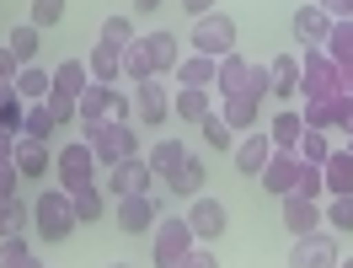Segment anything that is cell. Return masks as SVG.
<instances>
[{"label":"cell","mask_w":353,"mask_h":268,"mask_svg":"<svg viewBox=\"0 0 353 268\" xmlns=\"http://www.w3.org/2000/svg\"><path fill=\"white\" fill-rule=\"evenodd\" d=\"M300 118H305V129H332V97H305Z\"/></svg>","instance_id":"60d3db41"},{"label":"cell","mask_w":353,"mask_h":268,"mask_svg":"<svg viewBox=\"0 0 353 268\" xmlns=\"http://www.w3.org/2000/svg\"><path fill=\"white\" fill-rule=\"evenodd\" d=\"M268 97H279V102H294V97H300V54L268 59Z\"/></svg>","instance_id":"e0dca14e"},{"label":"cell","mask_w":353,"mask_h":268,"mask_svg":"<svg viewBox=\"0 0 353 268\" xmlns=\"http://www.w3.org/2000/svg\"><path fill=\"white\" fill-rule=\"evenodd\" d=\"M43 258L32 252V242H27L22 231H0V268H38Z\"/></svg>","instance_id":"484cf974"},{"label":"cell","mask_w":353,"mask_h":268,"mask_svg":"<svg viewBox=\"0 0 353 268\" xmlns=\"http://www.w3.org/2000/svg\"><path fill=\"white\" fill-rule=\"evenodd\" d=\"M172 113L182 124H203V113H214V97H209V86H182L172 97Z\"/></svg>","instance_id":"603a6c76"},{"label":"cell","mask_w":353,"mask_h":268,"mask_svg":"<svg viewBox=\"0 0 353 268\" xmlns=\"http://www.w3.org/2000/svg\"><path fill=\"white\" fill-rule=\"evenodd\" d=\"M332 129H353V91L332 97Z\"/></svg>","instance_id":"7dc6e473"},{"label":"cell","mask_w":353,"mask_h":268,"mask_svg":"<svg viewBox=\"0 0 353 268\" xmlns=\"http://www.w3.org/2000/svg\"><path fill=\"white\" fill-rule=\"evenodd\" d=\"M176 81H182V86H214V75H220V59H214V54H199V48H193V54H182V59H176V70H172Z\"/></svg>","instance_id":"44dd1931"},{"label":"cell","mask_w":353,"mask_h":268,"mask_svg":"<svg viewBox=\"0 0 353 268\" xmlns=\"http://www.w3.org/2000/svg\"><path fill=\"white\" fill-rule=\"evenodd\" d=\"M11 145H17V134H6V129H0V161H11Z\"/></svg>","instance_id":"11a10c76"},{"label":"cell","mask_w":353,"mask_h":268,"mask_svg":"<svg viewBox=\"0 0 353 268\" xmlns=\"http://www.w3.org/2000/svg\"><path fill=\"white\" fill-rule=\"evenodd\" d=\"M0 231H6V215H0Z\"/></svg>","instance_id":"680465c9"},{"label":"cell","mask_w":353,"mask_h":268,"mask_svg":"<svg viewBox=\"0 0 353 268\" xmlns=\"http://www.w3.org/2000/svg\"><path fill=\"white\" fill-rule=\"evenodd\" d=\"M134 11H139V17H150V11H161V0H134Z\"/></svg>","instance_id":"9f6ffc18"},{"label":"cell","mask_w":353,"mask_h":268,"mask_svg":"<svg viewBox=\"0 0 353 268\" xmlns=\"http://www.w3.org/2000/svg\"><path fill=\"white\" fill-rule=\"evenodd\" d=\"M225 220H230V215H225L220 199H209V193H193V199H188V225H193V236H199V242H220V236H225Z\"/></svg>","instance_id":"7c38bea8"},{"label":"cell","mask_w":353,"mask_h":268,"mask_svg":"<svg viewBox=\"0 0 353 268\" xmlns=\"http://www.w3.org/2000/svg\"><path fill=\"white\" fill-rule=\"evenodd\" d=\"M284 231L300 236V231H316L321 225V199H305V193H284Z\"/></svg>","instance_id":"d6986e66"},{"label":"cell","mask_w":353,"mask_h":268,"mask_svg":"<svg viewBox=\"0 0 353 268\" xmlns=\"http://www.w3.org/2000/svg\"><path fill=\"white\" fill-rule=\"evenodd\" d=\"M214 86H220V97L246 91V86H252V59H241L236 48H230V54H220V75H214Z\"/></svg>","instance_id":"cb8c5ba5"},{"label":"cell","mask_w":353,"mask_h":268,"mask_svg":"<svg viewBox=\"0 0 353 268\" xmlns=\"http://www.w3.org/2000/svg\"><path fill=\"white\" fill-rule=\"evenodd\" d=\"M17 188H22V172H17V161H0V204L11 199Z\"/></svg>","instance_id":"c3c4849f"},{"label":"cell","mask_w":353,"mask_h":268,"mask_svg":"<svg viewBox=\"0 0 353 268\" xmlns=\"http://www.w3.org/2000/svg\"><path fill=\"white\" fill-rule=\"evenodd\" d=\"M17 91H22L27 102H38V97H48V91H54V75H48V70H38V59H32V65H22V75H17Z\"/></svg>","instance_id":"8d00e7d4"},{"label":"cell","mask_w":353,"mask_h":268,"mask_svg":"<svg viewBox=\"0 0 353 268\" xmlns=\"http://www.w3.org/2000/svg\"><path fill=\"white\" fill-rule=\"evenodd\" d=\"M300 134H305V118L294 108H284V113H273L268 118V140H273V151H294L300 145Z\"/></svg>","instance_id":"d4e9b609"},{"label":"cell","mask_w":353,"mask_h":268,"mask_svg":"<svg viewBox=\"0 0 353 268\" xmlns=\"http://www.w3.org/2000/svg\"><path fill=\"white\" fill-rule=\"evenodd\" d=\"M38 44H43V27H38V22H17L11 32H6V48H11L22 65H32V59H38Z\"/></svg>","instance_id":"f546056e"},{"label":"cell","mask_w":353,"mask_h":268,"mask_svg":"<svg viewBox=\"0 0 353 268\" xmlns=\"http://www.w3.org/2000/svg\"><path fill=\"white\" fill-rule=\"evenodd\" d=\"M108 118H118V124H134V102L123 97V91H112V113Z\"/></svg>","instance_id":"f907efd6"},{"label":"cell","mask_w":353,"mask_h":268,"mask_svg":"<svg viewBox=\"0 0 353 268\" xmlns=\"http://www.w3.org/2000/svg\"><path fill=\"white\" fill-rule=\"evenodd\" d=\"M0 215H6V231H22V225H32V204H22L17 193L0 204Z\"/></svg>","instance_id":"f6af8a7d"},{"label":"cell","mask_w":353,"mask_h":268,"mask_svg":"<svg viewBox=\"0 0 353 268\" xmlns=\"http://www.w3.org/2000/svg\"><path fill=\"white\" fill-rule=\"evenodd\" d=\"M97 172H102V161H97V151H91V140H70V145H59L54 151V182L59 188H86V182H97Z\"/></svg>","instance_id":"7a4b0ae2"},{"label":"cell","mask_w":353,"mask_h":268,"mask_svg":"<svg viewBox=\"0 0 353 268\" xmlns=\"http://www.w3.org/2000/svg\"><path fill=\"white\" fill-rule=\"evenodd\" d=\"M300 151H273L263 166V188L273 193V199H284V193H294V182H300Z\"/></svg>","instance_id":"4fadbf2b"},{"label":"cell","mask_w":353,"mask_h":268,"mask_svg":"<svg viewBox=\"0 0 353 268\" xmlns=\"http://www.w3.org/2000/svg\"><path fill=\"white\" fill-rule=\"evenodd\" d=\"M22 134H32V140H48V134H54V118H48V108H43V102H27Z\"/></svg>","instance_id":"b9f144b4"},{"label":"cell","mask_w":353,"mask_h":268,"mask_svg":"<svg viewBox=\"0 0 353 268\" xmlns=\"http://www.w3.org/2000/svg\"><path fill=\"white\" fill-rule=\"evenodd\" d=\"M203 172H209V166H203V161L188 151V156H182L172 172H166V188H172L176 199H193V193H203Z\"/></svg>","instance_id":"ffe728a7"},{"label":"cell","mask_w":353,"mask_h":268,"mask_svg":"<svg viewBox=\"0 0 353 268\" xmlns=\"http://www.w3.org/2000/svg\"><path fill=\"white\" fill-rule=\"evenodd\" d=\"M337 91H343V65L321 44L305 48V59H300V97H337Z\"/></svg>","instance_id":"3957f363"},{"label":"cell","mask_w":353,"mask_h":268,"mask_svg":"<svg viewBox=\"0 0 353 268\" xmlns=\"http://www.w3.org/2000/svg\"><path fill=\"white\" fill-rule=\"evenodd\" d=\"M321 178H327V193H353V151L348 145L321 161Z\"/></svg>","instance_id":"83f0119b"},{"label":"cell","mask_w":353,"mask_h":268,"mask_svg":"<svg viewBox=\"0 0 353 268\" xmlns=\"http://www.w3.org/2000/svg\"><path fill=\"white\" fill-rule=\"evenodd\" d=\"M70 199H75V220H81V225H97L102 215H108V188H102V182H86V188H75Z\"/></svg>","instance_id":"f1b7e54d"},{"label":"cell","mask_w":353,"mask_h":268,"mask_svg":"<svg viewBox=\"0 0 353 268\" xmlns=\"http://www.w3.org/2000/svg\"><path fill=\"white\" fill-rule=\"evenodd\" d=\"M294 38H300V44L305 48H316V44H327V32H332V17L327 11H321V0H305V6H300V11H294Z\"/></svg>","instance_id":"ac0fdd59"},{"label":"cell","mask_w":353,"mask_h":268,"mask_svg":"<svg viewBox=\"0 0 353 268\" xmlns=\"http://www.w3.org/2000/svg\"><path fill=\"white\" fill-rule=\"evenodd\" d=\"M289 263L294 268H337L343 263V247H337V231H300L294 247H289Z\"/></svg>","instance_id":"8992f818"},{"label":"cell","mask_w":353,"mask_h":268,"mask_svg":"<svg viewBox=\"0 0 353 268\" xmlns=\"http://www.w3.org/2000/svg\"><path fill=\"white\" fill-rule=\"evenodd\" d=\"M65 17V0H32V11H27V22H38V27H54Z\"/></svg>","instance_id":"bcb514c9"},{"label":"cell","mask_w":353,"mask_h":268,"mask_svg":"<svg viewBox=\"0 0 353 268\" xmlns=\"http://www.w3.org/2000/svg\"><path fill=\"white\" fill-rule=\"evenodd\" d=\"M108 113H112V86L108 81H91V86L75 97V124H81V134H91L97 124H108Z\"/></svg>","instance_id":"5bb4252c"},{"label":"cell","mask_w":353,"mask_h":268,"mask_svg":"<svg viewBox=\"0 0 353 268\" xmlns=\"http://www.w3.org/2000/svg\"><path fill=\"white\" fill-rule=\"evenodd\" d=\"M150 236H155V252H150V258L161 268H182L188 247L199 242V236H193V225H188V215H166V220H155Z\"/></svg>","instance_id":"277c9868"},{"label":"cell","mask_w":353,"mask_h":268,"mask_svg":"<svg viewBox=\"0 0 353 268\" xmlns=\"http://www.w3.org/2000/svg\"><path fill=\"white\" fill-rule=\"evenodd\" d=\"M86 70H91V81H123V48H112V44H91V59H86Z\"/></svg>","instance_id":"7402d4cb"},{"label":"cell","mask_w":353,"mask_h":268,"mask_svg":"<svg viewBox=\"0 0 353 268\" xmlns=\"http://www.w3.org/2000/svg\"><path fill=\"white\" fill-rule=\"evenodd\" d=\"M17 75H22V59L11 48H0V86H17Z\"/></svg>","instance_id":"681fc988"},{"label":"cell","mask_w":353,"mask_h":268,"mask_svg":"<svg viewBox=\"0 0 353 268\" xmlns=\"http://www.w3.org/2000/svg\"><path fill=\"white\" fill-rule=\"evenodd\" d=\"M294 151H300V161H316V166H321V161L332 156V145H327V129H305Z\"/></svg>","instance_id":"f35d334b"},{"label":"cell","mask_w":353,"mask_h":268,"mask_svg":"<svg viewBox=\"0 0 353 268\" xmlns=\"http://www.w3.org/2000/svg\"><path fill=\"white\" fill-rule=\"evenodd\" d=\"M145 75H155V59L145 38H134V44H123V81H145Z\"/></svg>","instance_id":"e575fe53"},{"label":"cell","mask_w":353,"mask_h":268,"mask_svg":"<svg viewBox=\"0 0 353 268\" xmlns=\"http://www.w3.org/2000/svg\"><path fill=\"white\" fill-rule=\"evenodd\" d=\"M172 118V91L161 75H145V81H134V124H166Z\"/></svg>","instance_id":"9c48e42d"},{"label":"cell","mask_w":353,"mask_h":268,"mask_svg":"<svg viewBox=\"0 0 353 268\" xmlns=\"http://www.w3.org/2000/svg\"><path fill=\"white\" fill-rule=\"evenodd\" d=\"M150 161L145 156H123V161H112V166H102V188H108V199H123V193H150Z\"/></svg>","instance_id":"ba28073f"},{"label":"cell","mask_w":353,"mask_h":268,"mask_svg":"<svg viewBox=\"0 0 353 268\" xmlns=\"http://www.w3.org/2000/svg\"><path fill=\"white\" fill-rule=\"evenodd\" d=\"M268 156H273V140H268L263 124H257V129H246L241 140H236V172H246V178H263Z\"/></svg>","instance_id":"9a60e30c"},{"label":"cell","mask_w":353,"mask_h":268,"mask_svg":"<svg viewBox=\"0 0 353 268\" xmlns=\"http://www.w3.org/2000/svg\"><path fill=\"white\" fill-rule=\"evenodd\" d=\"M75 199H70V188H43L38 199H32V231L43 236V242H65L70 231H75Z\"/></svg>","instance_id":"6da1fadb"},{"label":"cell","mask_w":353,"mask_h":268,"mask_svg":"<svg viewBox=\"0 0 353 268\" xmlns=\"http://www.w3.org/2000/svg\"><path fill=\"white\" fill-rule=\"evenodd\" d=\"M11 161H17V172L32 178V182H48V172H54V151H48V140H32V134H17Z\"/></svg>","instance_id":"8fae6325"},{"label":"cell","mask_w":353,"mask_h":268,"mask_svg":"<svg viewBox=\"0 0 353 268\" xmlns=\"http://www.w3.org/2000/svg\"><path fill=\"white\" fill-rule=\"evenodd\" d=\"M294 193H305V199H327V178H321V166H316V161H305V166H300Z\"/></svg>","instance_id":"ee69618b"},{"label":"cell","mask_w":353,"mask_h":268,"mask_svg":"<svg viewBox=\"0 0 353 268\" xmlns=\"http://www.w3.org/2000/svg\"><path fill=\"white\" fill-rule=\"evenodd\" d=\"M220 118L230 124V129H257L263 124V97H252V91H230V97H220Z\"/></svg>","instance_id":"2e32d148"},{"label":"cell","mask_w":353,"mask_h":268,"mask_svg":"<svg viewBox=\"0 0 353 268\" xmlns=\"http://www.w3.org/2000/svg\"><path fill=\"white\" fill-rule=\"evenodd\" d=\"M86 86H91L86 59H59V65H54V91H65V97H81Z\"/></svg>","instance_id":"4dcf8cb0"},{"label":"cell","mask_w":353,"mask_h":268,"mask_svg":"<svg viewBox=\"0 0 353 268\" xmlns=\"http://www.w3.org/2000/svg\"><path fill=\"white\" fill-rule=\"evenodd\" d=\"M22 118H27V97L17 86H0V129L22 134Z\"/></svg>","instance_id":"d6a6232c"},{"label":"cell","mask_w":353,"mask_h":268,"mask_svg":"<svg viewBox=\"0 0 353 268\" xmlns=\"http://www.w3.org/2000/svg\"><path fill=\"white\" fill-rule=\"evenodd\" d=\"M203 145H214V151H236V129L220 118V108L203 113Z\"/></svg>","instance_id":"74e56055"},{"label":"cell","mask_w":353,"mask_h":268,"mask_svg":"<svg viewBox=\"0 0 353 268\" xmlns=\"http://www.w3.org/2000/svg\"><path fill=\"white\" fill-rule=\"evenodd\" d=\"M182 11H188V17H203V11H214V0H182Z\"/></svg>","instance_id":"db71d44e"},{"label":"cell","mask_w":353,"mask_h":268,"mask_svg":"<svg viewBox=\"0 0 353 268\" xmlns=\"http://www.w3.org/2000/svg\"><path fill=\"white\" fill-rule=\"evenodd\" d=\"M188 38H193V48H199V54H214V59H220V54H230V48H236V17L214 6V11L193 17V32H188Z\"/></svg>","instance_id":"52a82bcc"},{"label":"cell","mask_w":353,"mask_h":268,"mask_svg":"<svg viewBox=\"0 0 353 268\" xmlns=\"http://www.w3.org/2000/svg\"><path fill=\"white\" fill-rule=\"evenodd\" d=\"M182 156H188V145H182V140H155L150 151H145V161H150V172H155V178H166V172H172Z\"/></svg>","instance_id":"836d02e7"},{"label":"cell","mask_w":353,"mask_h":268,"mask_svg":"<svg viewBox=\"0 0 353 268\" xmlns=\"http://www.w3.org/2000/svg\"><path fill=\"white\" fill-rule=\"evenodd\" d=\"M321 11L337 22V17H353V0H321Z\"/></svg>","instance_id":"f5cc1de1"},{"label":"cell","mask_w":353,"mask_h":268,"mask_svg":"<svg viewBox=\"0 0 353 268\" xmlns=\"http://www.w3.org/2000/svg\"><path fill=\"white\" fill-rule=\"evenodd\" d=\"M48 108V118H54V129L59 124H75V97H65V91H48V97H38Z\"/></svg>","instance_id":"7bdbcfd3"},{"label":"cell","mask_w":353,"mask_h":268,"mask_svg":"<svg viewBox=\"0 0 353 268\" xmlns=\"http://www.w3.org/2000/svg\"><path fill=\"white\" fill-rule=\"evenodd\" d=\"M343 91H353V65H343Z\"/></svg>","instance_id":"6f0895ef"},{"label":"cell","mask_w":353,"mask_h":268,"mask_svg":"<svg viewBox=\"0 0 353 268\" xmlns=\"http://www.w3.org/2000/svg\"><path fill=\"white\" fill-rule=\"evenodd\" d=\"M182 263H188V268H214V252L193 242V247H188V258H182Z\"/></svg>","instance_id":"816d5d0a"},{"label":"cell","mask_w":353,"mask_h":268,"mask_svg":"<svg viewBox=\"0 0 353 268\" xmlns=\"http://www.w3.org/2000/svg\"><path fill=\"white\" fill-rule=\"evenodd\" d=\"M145 48H150V59H155V75H172L176 59H182V48H176V32H166V27L145 32Z\"/></svg>","instance_id":"4316f807"},{"label":"cell","mask_w":353,"mask_h":268,"mask_svg":"<svg viewBox=\"0 0 353 268\" xmlns=\"http://www.w3.org/2000/svg\"><path fill=\"white\" fill-rule=\"evenodd\" d=\"M321 48H327V54L337 59V65H353V17H337Z\"/></svg>","instance_id":"1f68e13d"},{"label":"cell","mask_w":353,"mask_h":268,"mask_svg":"<svg viewBox=\"0 0 353 268\" xmlns=\"http://www.w3.org/2000/svg\"><path fill=\"white\" fill-rule=\"evenodd\" d=\"M321 220L343 236V231H353V193H327V204H321Z\"/></svg>","instance_id":"d590c367"},{"label":"cell","mask_w":353,"mask_h":268,"mask_svg":"<svg viewBox=\"0 0 353 268\" xmlns=\"http://www.w3.org/2000/svg\"><path fill=\"white\" fill-rule=\"evenodd\" d=\"M112 220L123 236H145L161 215H155V199L150 193H123V199H112Z\"/></svg>","instance_id":"30bf717a"},{"label":"cell","mask_w":353,"mask_h":268,"mask_svg":"<svg viewBox=\"0 0 353 268\" xmlns=\"http://www.w3.org/2000/svg\"><path fill=\"white\" fill-rule=\"evenodd\" d=\"M139 32H134V17H108L102 22V44H112V48H123V44H134Z\"/></svg>","instance_id":"ab89813d"},{"label":"cell","mask_w":353,"mask_h":268,"mask_svg":"<svg viewBox=\"0 0 353 268\" xmlns=\"http://www.w3.org/2000/svg\"><path fill=\"white\" fill-rule=\"evenodd\" d=\"M139 124H118V118H108V124H97L91 134H81V140H91V151H97V161L102 166H112V161L123 156H139Z\"/></svg>","instance_id":"5b68a950"}]
</instances>
